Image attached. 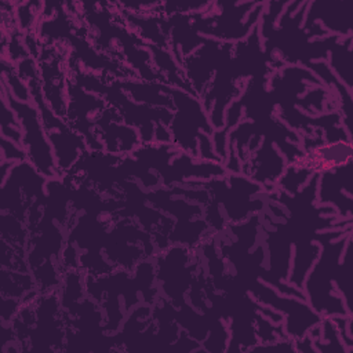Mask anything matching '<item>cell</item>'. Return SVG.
I'll use <instances>...</instances> for the list:
<instances>
[{
    "mask_svg": "<svg viewBox=\"0 0 353 353\" xmlns=\"http://www.w3.org/2000/svg\"><path fill=\"white\" fill-rule=\"evenodd\" d=\"M8 103L15 110L21 128H23L22 142L32 164L40 171V174L46 176H55L57 160L52 156L48 141L46 139L44 125L41 124L39 110L28 102L15 101L11 94H8Z\"/></svg>",
    "mask_w": 353,
    "mask_h": 353,
    "instance_id": "1",
    "label": "cell"
},
{
    "mask_svg": "<svg viewBox=\"0 0 353 353\" xmlns=\"http://www.w3.org/2000/svg\"><path fill=\"white\" fill-rule=\"evenodd\" d=\"M352 163V143L347 142H325L317 143L307 149L302 156L296 157L291 164L295 168H306L309 172L325 174L335 168L347 167Z\"/></svg>",
    "mask_w": 353,
    "mask_h": 353,
    "instance_id": "2",
    "label": "cell"
}]
</instances>
